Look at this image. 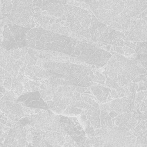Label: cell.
Instances as JSON below:
<instances>
[{
	"label": "cell",
	"mask_w": 147,
	"mask_h": 147,
	"mask_svg": "<svg viewBox=\"0 0 147 147\" xmlns=\"http://www.w3.org/2000/svg\"><path fill=\"white\" fill-rule=\"evenodd\" d=\"M130 103V100L127 97L115 98V99L109 103L113 110H114L117 113H123L129 110Z\"/></svg>",
	"instance_id": "obj_18"
},
{
	"label": "cell",
	"mask_w": 147,
	"mask_h": 147,
	"mask_svg": "<svg viewBox=\"0 0 147 147\" xmlns=\"http://www.w3.org/2000/svg\"><path fill=\"white\" fill-rule=\"evenodd\" d=\"M26 143L25 131L21 126L10 130L5 138L3 145L6 146H23Z\"/></svg>",
	"instance_id": "obj_15"
},
{
	"label": "cell",
	"mask_w": 147,
	"mask_h": 147,
	"mask_svg": "<svg viewBox=\"0 0 147 147\" xmlns=\"http://www.w3.org/2000/svg\"><path fill=\"white\" fill-rule=\"evenodd\" d=\"M125 44L126 45H127V46H128V47L131 48L132 49H135V48L136 47V45H134V44H133V43L130 42H129V41H127V42H125Z\"/></svg>",
	"instance_id": "obj_32"
},
{
	"label": "cell",
	"mask_w": 147,
	"mask_h": 147,
	"mask_svg": "<svg viewBox=\"0 0 147 147\" xmlns=\"http://www.w3.org/2000/svg\"><path fill=\"white\" fill-rule=\"evenodd\" d=\"M10 1H12V0H10Z\"/></svg>",
	"instance_id": "obj_35"
},
{
	"label": "cell",
	"mask_w": 147,
	"mask_h": 147,
	"mask_svg": "<svg viewBox=\"0 0 147 147\" xmlns=\"http://www.w3.org/2000/svg\"><path fill=\"white\" fill-rule=\"evenodd\" d=\"M0 44H1V40H0Z\"/></svg>",
	"instance_id": "obj_34"
},
{
	"label": "cell",
	"mask_w": 147,
	"mask_h": 147,
	"mask_svg": "<svg viewBox=\"0 0 147 147\" xmlns=\"http://www.w3.org/2000/svg\"><path fill=\"white\" fill-rule=\"evenodd\" d=\"M91 91L100 103L105 104L111 91L110 88L105 87L100 85H92L91 87Z\"/></svg>",
	"instance_id": "obj_19"
},
{
	"label": "cell",
	"mask_w": 147,
	"mask_h": 147,
	"mask_svg": "<svg viewBox=\"0 0 147 147\" xmlns=\"http://www.w3.org/2000/svg\"><path fill=\"white\" fill-rule=\"evenodd\" d=\"M67 0H37L36 6L49 15L60 18L65 14V5Z\"/></svg>",
	"instance_id": "obj_13"
},
{
	"label": "cell",
	"mask_w": 147,
	"mask_h": 147,
	"mask_svg": "<svg viewBox=\"0 0 147 147\" xmlns=\"http://www.w3.org/2000/svg\"><path fill=\"white\" fill-rule=\"evenodd\" d=\"M22 90L23 87L22 84L20 82H18L17 80L16 79L14 78H13L11 85L12 91L15 94H20L22 92Z\"/></svg>",
	"instance_id": "obj_24"
},
{
	"label": "cell",
	"mask_w": 147,
	"mask_h": 147,
	"mask_svg": "<svg viewBox=\"0 0 147 147\" xmlns=\"http://www.w3.org/2000/svg\"><path fill=\"white\" fill-rule=\"evenodd\" d=\"M65 16L66 21L73 32L86 37H91L89 28L92 16L89 11L78 6L66 4Z\"/></svg>",
	"instance_id": "obj_7"
},
{
	"label": "cell",
	"mask_w": 147,
	"mask_h": 147,
	"mask_svg": "<svg viewBox=\"0 0 147 147\" xmlns=\"http://www.w3.org/2000/svg\"><path fill=\"white\" fill-rule=\"evenodd\" d=\"M82 110L80 109H78L76 107L69 105L63 112L62 115H77L81 113Z\"/></svg>",
	"instance_id": "obj_23"
},
{
	"label": "cell",
	"mask_w": 147,
	"mask_h": 147,
	"mask_svg": "<svg viewBox=\"0 0 147 147\" xmlns=\"http://www.w3.org/2000/svg\"><path fill=\"white\" fill-rule=\"evenodd\" d=\"M39 92L45 101L51 100L54 95L53 83L51 82L43 83L39 87Z\"/></svg>",
	"instance_id": "obj_20"
},
{
	"label": "cell",
	"mask_w": 147,
	"mask_h": 147,
	"mask_svg": "<svg viewBox=\"0 0 147 147\" xmlns=\"http://www.w3.org/2000/svg\"><path fill=\"white\" fill-rule=\"evenodd\" d=\"M3 85L6 88L9 90L10 89L12 85L11 76L7 72H5V81L3 82Z\"/></svg>",
	"instance_id": "obj_28"
},
{
	"label": "cell",
	"mask_w": 147,
	"mask_h": 147,
	"mask_svg": "<svg viewBox=\"0 0 147 147\" xmlns=\"http://www.w3.org/2000/svg\"><path fill=\"white\" fill-rule=\"evenodd\" d=\"M49 109L53 113L57 114H62L63 111L69 105L68 104H63L52 100L47 101Z\"/></svg>",
	"instance_id": "obj_21"
},
{
	"label": "cell",
	"mask_w": 147,
	"mask_h": 147,
	"mask_svg": "<svg viewBox=\"0 0 147 147\" xmlns=\"http://www.w3.org/2000/svg\"><path fill=\"white\" fill-rule=\"evenodd\" d=\"M71 56L90 65L103 67L107 63L112 55L94 45L79 41Z\"/></svg>",
	"instance_id": "obj_6"
},
{
	"label": "cell",
	"mask_w": 147,
	"mask_h": 147,
	"mask_svg": "<svg viewBox=\"0 0 147 147\" xmlns=\"http://www.w3.org/2000/svg\"><path fill=\"white\" fill-rule=\"evenodd\" d=\"M30 27H24L17 24H7L2 32V47L7 51L21 48L26 46V37Z\"/></svg>",
	"instance_id": "obj_8"
},
{
	"label": "cell",
	"mask_w": 147,
	"mask_h": 147,
	"mask_svg": "<svg viewBox=\"0 0 147 147\" xmlns=\"http://www.w3.org/2000/svg\"><path fill=\"white\" fill-rule=\"evenodd\" d=\"M66 133L57 131L48 130L45 132L44 138L51 146H62L65 143L64 136Z\"/></svg>",
	"instance_id": "obj_16"
},
{
	"label": "cell",
	"mask_w": 147,
	"mask_h": 147,
	"mask_svg": "<svg viewBox=\"0 0 147 147\" xmlns=\"http://www.w3.org/2000/svg\"><path fill=\"white\" fill-rule=\"evenodd\" d=\"M2 12L12 22L25 26L33 15L32 0H6L3 4Z\"/></svg>",
	"instance_id": "obj_5"
},
{
	"label": "cell",
	"mask_w": 147,
	"mask_h": 147,
	"mask_svg": "<svg viewBox=\"0 0 147 147\" xmlns=\"http://www.w3.org/2000/svg\"><path fill=\"white\" fill-rule=\"evenodd\" d=\"M104 145L106 146H133L136 142V137L121 127L107 128L102 135Z\"/></svg>",
	"instance_id": "obj_9"
},
{
	"label": "cell",
	"mask_w": 147,
	"mask_h": 147,
	"mask_svg": "<svg viewBox=\"0 0 147 147\" xmlns=\"http://www.w3.org/2000/svg\"><path fill=\"white\" fill-rule=\"evenodd\" d=\"M32 125L36 129L43 131L48 130L66 133L61 127L60 115L53 114L47 110L43 113L32 116Z\"/></svg>",
	"instance_id": "obj_10"
},
{
	"label": "cell",
	"mask_w": 147,
	"mask_h": 147,
	"mask_svg": "<svg viewBox=\"0 0 147 147\" xmlns=\"http://www.w3.org/2000/svg\"><path fill=\"white\" fill-rule=\"evenodd\" d=\"M60 123L63 129L78 144L84 138L86 132L76 117L60 115Z\"/></svg>",
	"instance_id": "obj_11"
},
{
	"label": "cell",
	"mask_w": 147,
	"mask_h": 147,
	"mask_svg": "<svg viewBox=\"0 0 147 147\" xmlns=\"http://www.w3.org/2000/svg\"><path fill=\"white\" fill-rule=\"evenodd\" d=\"M130 24L126 34V39L138 42L147 41V18L139 19Z\"/></svg>",
	"instance_id": "obj_12"
},
{
	"label": "cell",
	"mask_w": 147,
	"mask_h": 147,
	"mask_svg": "<svg viewBox=\"0 0 147 147\" xmlns=\"http://www.w3.org/2000/svg\"><path fill=\"white\" fill-rule=\"evenodd\" d=\"M44 67L50 76V82L57 84L88 87L92 84L94 74L87 66L69 63L47 62Z\"/></svg>",
	"instance_id": "obj_2"
},
{
	"label": "cell",
	"mask_w": 147,
	"mask_h": 147,
	"mask_svg": "<svg viewBox=\"0 0 147 147\" xmlns=\"http://www.w3.org/2000/svg\"><path fill=\"white\" fill-rule=\"evenodd\" d=\"M109 115L111 117V118H114L115 117L117 116V113L116 111H115L114 110H112L110 111V113H109Z\"/></svg>",
	"instance_id": "obj_33"
},
{
	"label": "cell",
	"mask_w": 147,
	"mask_h": 147,
	"mask_svg": "<svg viewBox=\"0 0 147 147\" xmlns=\"http://www.w3.org/2000/svg\"><path fill=\"white\" fill-rule=\"evenodd\" d=\"M100 107H96L91 105L88 109L84 110V113L87 119L90 122L93 127L99 129L100 127Z\"/></svg>",
	"instance_id": "obj_17"
},
{
	"label": "cell",
	"mask_w": 147,
	"mask_h": 147,
	"mask_svg": "<svg viewBox=\"0 0 147 147\" xmlns=\"http://www.w3.org/2000/svg\"><path fill=\"white\" fill-rule=\"evenodd\" d=\"M17 101L29 108L49 110L47 102L42 98L39 91L22 94L17 99Z\"/></svg>",
	"instance_id": "obj_14"
},
{
	"label": "cell",
	"mask_w": 147,
	"mask_h": 147,
	"mask_svg": "<svg viewBox=\"0 0 147 147\" xmlns=\"http://www.w3.org/2000/svg\"><path fill=\"white\" fill-rule=\"evenodd\" d=\"M92 82L103 84L105 82V77L103 75L98 72H96L95 74H94V78H93Z\"/></svg>",
	"instance_id": "obj_27"
},
{
	"label": "cell",
	"mask_w": 147,
	"mask_h": 147,
	"mask_svg": "<svg viewBox=\"0 0 147 147\" xmlns=\"http://www.w3.org/2000/svg\"><path fill=\"white\" fill-rule=\"evenodd\" d=\"M33 71L34 74L39 78H46L49 76L45 69H42L37 66H34L33 68Z\"/></svg>",
	"instance_id": "obj_25"
},
{
	"label": "cell",
	"mask_w": 147,
	"mask_h": 147,
	"mask_svg": "<svg viewBox=\"0 0 147 147\" xmlns=\"http://www.w3.org/2000/svg\"><path fill=\"white\" fill-rule=\"evenodd\" d=\"M143 96H144V93L142 92H139L137 95V98H136V100L137 102H140L142 98H143Z\"/></svg>",
	"instance_id": "obj_31"
},
{
	"label": "cell",
	"mask_w": 147,
	"mask_h": 147,
	"mask_svg": "<svg viewBox=\"0 0 147 147\" xmlns=\"http://www.w3.org/2000/svg\"><path fill=\"white\" fill-rule=\"evenodd\" d=\"M89 5L101 22L112 29L126 31L132 18L147 8V0H91Z\"/></svg>",
	"instance_id": "obj_1"
},
{
	"label": "cell",
	"mask_w": 147,
	"mask_h": 147,
	"mask_svg": "<svg viewBox=\"0 0 147 147\" xmlns=\"http://www.w3.org/2000/svg\"><path fill=\"white\" fill-rule=\"evenodd\" d=\"M100 127L102 128H110L113 127V123L111 117L108 114L107 110L102 109L100 115Z\"/></svg>",
	"instance_id": "obj_22"
},
{
	"label": "cell",
	"mask_w": 147,
	"mask_h": 147,
	"mask_svg": "<svg viewBox=\"0 0 147 147\" xmlns=\"http://www.w3.org/2000/svg\"><path fill=\"white\" fill-rule=\"evenodd\" d=\"M111 97L114 98H118L119 97V95L118 94L117 91L115 90H112L111 92Z\"/></svg>",
	"instance_id": "obj_30"
},
{
	"label": "cell",
	"mask_w": 147,
	"mask_h": 147,
	"mask_svg": "<svg viewBox=\"0 0 147 147\" xmlns=\"http://www.w3.org/2000/svg\"><path fill=\"white\" fill-rule=\"evenodd\" d=\"M147 71V53H138V59Z\"/></svg>",
	"instance_id": "obj_26"
},
{
	"label": "cell",
	"mask_w": 147,
	"mask_h": 147,
	"mask_svg": "<svg viewBox=\"0 0 147 147\" xmlns=\"http://www.w3.org/2000/svg\"><path fill=\"white\" fill-rule=\"evenodd\" d=\"M106 84L109 87H113V88H115L119 87L118 84H117V83L114 82L109 77L107 78V80H106Z\"/></svg>",
	"instance_id": "obj_29"
},
{
	"label": "cell",
	"mask_w": 147,
	"mask_h": 147,
	"mask_svg": "<svg viewBox=\"0 0 147 147\" xmlns=\"http://www.w3.org/2000/svg\"><path fill=\"white\" fill-rule=\"evenodd\" d=\"M79 41L63 34L42 28L30 29L26 37V46L40 50L57 51L72 56Z\"/></svg>",
	"instance_id": "obj_3"
},
{
	"label": "cell",
	"mask_w": 147,
	"mask_h": 147,
	"mask_svg": "<svg viewBox=\"0 0 147 147\" xmlns=\"http://www.w3.org/2000/svg\"><path fill=\"white\" fill-rule=\"evenodd\" d=\"M106 72L119 86L125 85L136 79L139 74H146L140 67L137 59H129L121 54L112 56L107 62Z\"/></svg>",
	"instance_id": "obj_4"
}]
</instances>
